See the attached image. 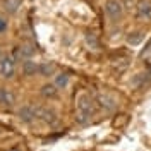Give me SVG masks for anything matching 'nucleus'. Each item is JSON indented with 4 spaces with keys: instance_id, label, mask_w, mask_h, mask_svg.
<instances>
[{
    "instance_id": "1a4fd4ad",
    "label": "nucleus",
    "mask_w": 151,
    "mask_h": 151,
    "mask_svg": "<svg viewBox=\"0 0 151 151\" xmlns=\"http://www.w3.org/2000/svg\"><path fill=\"white\" fill-rule=\"evenodd\" d=\"M22 72L26 76H36L40 72V64L35 62L33 58H28V60L22 62Z\"/></svg>"
},
{
    "instance_id": "9b49d317",
    "label": "nucleus",
    "mask_w": 151,
    "mask_h": 151,
    "mask_svg": "<svg viewBox=\"0 0 151 151\" xmlns=\"http://www.w3.org/2000/svg\"><path fill=\"white\" fill-rule=\"evenodd\" d=\"M22 4V0H2V9L7 14H16Z\"/></svg>"
},
{
    "instance_id": "f8f14e48",
    "label": "nucleus",
    "mask_w": 151,
    "mask_h": 151,
    "mask_svg": "<svg viewBox=\"0 0 151 151\" xmlns=\"http://www.w3.org/2000/svg\"><path fill=\"white\" fill-rule=\"evenodd\" d=\"M41 94L48 98V100H52V98H57V94H58V88H57L53 83H48V84H43L41 86Z\"/></svg>"
},
{
    "instance_id": "20e7f679",
    "label": "nucleus",
    "mask_w": 151,
    "mask_h": 151,
    "mask_svg": "<svg viewBox=\"0 0 151 151\" xmlns=\"http://www.w3.org/2000/svg\"><path fill=\"white\" fill-rule=\"evenodd\" d=\"M19 119L22 120V122H33L35 119H38V106H33V105H24V106H21L19 108Z\"/></svg>"
},
{
    "instance_id": "dca6fc26",
    "label": "nucleus",
    "mask_w": 151,
    "mask_h": 151,
    "mask_svg": "<svg viewBox=\"0 0 151 151\" xmlns=\"http://www.w3.org/2000/svg\"><path fill=\"white\" fill-rule=\"evenodd\" d=\"M84 41H86V45L89 48H93V50H98L100 48V41H98V38H96L94 33H86Z\"/></svg>"
},
{
    "instance_id": "4468645a",
    "label": "nucleus",
    "mask_w": 151,
    "mask_h": 151,
    "mask_svg": "<svg viewBox=\"0 0 151 151\" xmlns=\"http://www.w3.org/2000/svg\"><path fill=\"white\" fill-rule=\"evenodd\" d=\"M40 76L43 77H48V76H55V65L52 62H41L40 64Z\"/></svg>"
},
{
    "instance_id": "6e6552de",
    "label": "nucleus",
    "mask_w": 151,
    "mask_h": 151,
    "mask_svg": "<svg viewBox=\"0 0 151 151\" xmlns=\"http://www.w3.org/2000/svg\"><path fill=\"white\" fill-rule=\"evenodd\" d=\"M14 103H16L14 93L10 91L9 88H0V105L10 108V106H14Z\"/></svg>"
},
{
    "instance_id": "f3484780",
    "label": "nucleus",
    "mask_w": 151,
    "mask_h": 151,
    "mask_svg": "<svg viewBox=\"0 0 151 151\" xmlns=\"http://www.w3.org/2000/svg\"><path fill=\"white\" fill-rule=\"evenodd\" d=\"M7 28H9L7 19H4L2 16H0V33H5V31H7Z\"/></svg>"
},
{
    "instance_id": "0eeeda50",
    "label": "nucleus",
    "mask_w": 151,
    "mask_h": 151,
    "mask_svg": "<svg viewBox=\"0 0 151 151\" xmlns=\"http://www.w3.org/2000/svg\"><path fill=\"white\" fill-rule=\"evenodd\" d=\"M136 17L151 19V0H139L136 5Z\"/></svg>"
},
{
    "instance_id": "7ed1b4c3",
    "label": "nucleus",
    "mask_w": 151,
    "mask_h": 151,
    "mask_svg": "<svg viewBox=\"0 0 151 151\" xmlns=\"http://www.w3.org/2000/svg\"><path fill=\"white\" fill-rule=\"evenodd\" d=\"M14 72H16V62H14V58L9 55L0 57V76L5 77V79H10V77H14Z\"/></svg>"
},
{
    "instance_id": "9d476101",
    "label": "nucleus",
    "mask_w": 151,
    "mask_h": 151,
    "mask_svg": "<svg viewBox=\"0 0 151 151\" xmlns=\"http://www.w3.org/2000/svg\"><path fill=\"white\" fill-rule=\"evenodd\" d=\"M33 55H35V48H33V45H21V47H17V50H16V57L21 58V60L33 58Z\"/></svg>"
},
{
    "instance_id": "39448f33",
    "label": "nucleus",
    "mask_w": 151,
    "mask_h": 151,
    "mask_svg": "<svg viewBox=\"0 0 151 151\" xmlns=\"http://www.w3.org/2000/svg\"><path fill=\"white\" fill-rule=\"evenodd\" d=\"M96 103L100 105L103 110H106V112H112V110L117 108V100H115L113 96H110L108 93H100L98 94V96H96Z\"/></svg>"
},
{
    "instance_id": "a211bd4d",
    "label": "nucleus",
    "mask_w": 151,
    "mask_h": 151,
    "mask_svg": "<svg viewBox=\"0 0 151 151\" xmlns=\"http://www.w3.org/2000/svg\"><path fill=\"white\" fill-rule=\"evenodd\" d=\"M10 151H21V150H17V148H14V150H10Z\"/></svg>"
},
{
    "instance_id": "423d86ee",
    "label": "nucleus",
    "mask_w": 151,
    "mask_h": 151,
    "mask_svg": "<svg viewBox=\"0 0 151 151\" xmlns=\"http://www.w3.org/2000/svg\"><path fill=\"white\" fill-rule=\"evenodd\" d=\"M38 119L43 120L45 124H55L57 122V113L50 106H38Z\"/></svg>"
},
{
    "instance_id": "f257e3e1",
    "label": "nucleus",
    "mask_w": 151,
    "mask_h": 151,
    "mask_svg": "<svg viewBox=\"0 0 151 151\" xmlns=\"http://www.w3.org/2000/svg\"><path fill=\"white\" fill-rule=\"evenodd\" d=\"M94 115V101L89 94H81L76 105V122L86 124Z\"/></svg>"
},
{
    "instance_id": "ddd939ff",
    "label": "nucleus",
    "mask_w": 151,
    "mask_h": 151,
    "mask_svg": "<svg viewBox=\"0 0 151 151\" xmlns=\"http://www.w3.org/2000/svg\"><path fill=\"white\" fill-rule=\"evenodd\" d=\"M142 40H144V33L142 31H132L127 35V43L131 45V47H137V45H141Z\"/></svg>"
},
{
    "instance_id": "2eb2a0df",
    "label": "nucleus",
    "mask_w": 151,
    "mask_h": 151,
    "mask_svg": "<svg viewBox=\"0 0 151 151\" xmlns=\"http://www.w3.org/2000/svg\"><path fill=\"white\" fill-rule=\"evenodd\" d=\"M53 84H55L58 89H65L67 86H69V74H65V72H58V74H55Z\"/></svg>"
},
{
    "instance_id": "f03ea898",
    "label": "nucleus",
    "mask_w": 151,
    "mask_h": 151,
    "mask_svg": "<svg viewBox=\"0 0 151 151\" xmlns=\"http://www.w3.org/2000/svg\"><path fill=\"white\" fill-rule=\"evenodd\" d=\"M105 14L112 22H119L124 16V4L120 0H106L105 2Z\"/></svg>"
}]
</instances>
